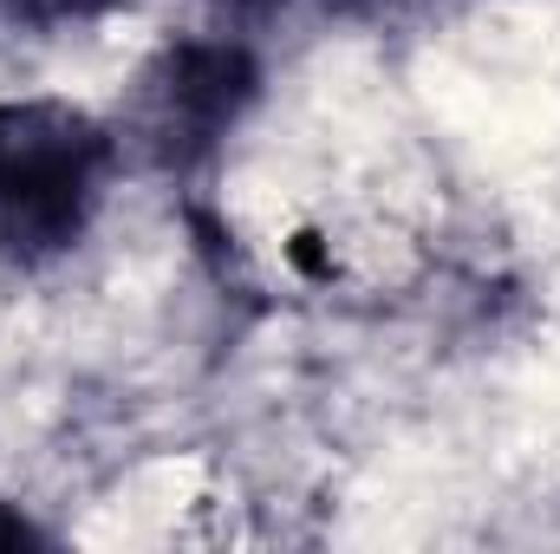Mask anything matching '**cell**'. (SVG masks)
<instances>
[{"label":"cell","mask_w":560,"mask_h":554,"mask_svg":"<svg viewBox=\"0 0 560 554\" xmlns=\"http://www.w3.org/2000/svg\"><path fill=\"white\" fill-rule=\"evenodd\" d=\"M112 138L59 99L0 105V249L20 262L59 255L98 216Z\"/></svg>","instance_id":"6da1fadb"},{"label":"cell","mask_w":560,"mask_h":554,"mask_svg":"<svg viewBox=\"0 0 560 554\" xmlns=\"http://www.w3.org/2000/svg\"><path fill=\"white\" fill-rule=\"evenodd\" d=\"M248 99V59L229 46H183L163 66L156 85V138H170L176 150L209 143Z\"/></svg>","instance_id":"7a4b0ae2"},{"label":"cell","mask_w":560,"mask_h":554,"mask_svg":"<svg viewBox=\"0 0 560 554\" xmlns=\"http://www.w3.org/2000/svg\"><path fill=\"white\" fill-rule=\"evenodd\" d=\"M13 13H33V20H66V13H98L112 0H7Z\"/></svg>","instance_id":"3957f363"},{"label":"cell","mask_w":560,"mask_h":554,"mask_svg":"<svg viewBox=\"0 0 560 554\" xmlns=\"http://www.w3.org/2000/svg\"><path fill=\"white\" fill-rule=\"evenodd\" d=\"M0 542H7V549H13V542H33V529H26L20 516H0Z\"/></svg>","instance_id":"277c9868"}]
</instances>
